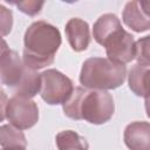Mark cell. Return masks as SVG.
<instances>
[{
    "label": "cell",
    "mask_w": 150,
    "mask_h": 150,
    "mask_svg": "<svg viewBox=\"0 0 150 150\" xmlns=\"http://www.w3.org/2000/svg\"><path fill=\"white\" fill-rule=\"evenodd\" d=\"M63 112L71 120H84L90 124H103L115 112V103L107 90L75 87L71 96L62 104Z\"/></svg>",
    "instance_id": "cell-1"
},
{
    "label": "cell",
    "mask_w": 150,
    "mask_h": 150,
    "mask_svg": "<svg viewBox=\"0 0 150 150\" xmlns=\"http://www.w3.org/2000/svg\"><path fill=\"white\" fill-rule=\"evenodd\" d=\"M61 42L60 30L54 25L43 20L33 22L23 36V63L35 70L50 66Z\"/></svg>",
    "instance_id": "cell-2"
},
{
    "label": "cell",
    "mask_w": 150,
    "mask_h": 150,
    "mask_svg": "<svg viewBox=\"0 0 150 150\" xmlns=\"http://www.w3.org/2000/svg\"><path fill=\"white\" fill-rule=\"evenodd\" d=\"M127 66L108 57H89L81 68L80 83L88 89L111 90L121 87L127 79Z\"/></svg>",
    "instance_id": "cell-3"
},
{
    "label": "cell",
    "mask_w": 150,
    "mask_h": 150,
    "mask_svg": "<svg viewBox=\"0 0 150 150\" xmlns=\"http://www.w3.org/2000/svg\"><path fill=\"white\" fill-rule=\"evenodd\" d=\"M75 87L73 81L56 69L41 73V98L50 105L63 104L71 96Z\"/></svg>",
    "instance_id": "cell-4"
},
{
    "label": "cell",
    "mask_w": 150,
    "mask_h": 150,
    "mask_svg": "<svg viewBox=\"0 0 150 150\" xmlns=\"http://www.w3.org/2000/svg\"><path fill=\"white\" fill-rule=\"evenodd\" d=\"M105 48L109 60L120 64H127L136 57V41L134 36L122 28V25L112 29L98 43Z\"/></svg>",
    "instance_id": "cell-5"
},
{
    "label": "cell",
    "mask_w": 150,
    "mask_h": 150,
    "mask_svg": "<svg viewBox=\"0 0 150 150\" xmlns=\"http://www.w3.org/2000/svg\"><path fill=\"white\" fill-rule=\"evenodd\" d=\"M1 120L7 118L11 125L19 130L30 129L39 121V108L32 98L12 96L7 100L6 108L1 111Z\"/></svg>",
    "instance_id": "cell-6"
},
{
    "label": "cell",
    "mask_w": 150,
    "mask_h": 150,
    "mask_svg": "<svg viewBox=\"0 0 150 150\" xmlns=\"http://www.w3.org/2000/svg\"><path fill=\"white\" fill-rule=\"evenodd\" d=\"M28 66L23 63V60L20 59L19 54L9 48H7L6 41L2 40L1 47V57H0V77L1 83L13 91L20 86L23 80Z\"/></svg>",
    "instance_id": "cell-7"
},
{
    "label": "cell",
    "mask_w": 150,
    "mask_h": 150,
    "mask_svg": "<svg viewBox=\"0 0 150 150\" xmlns=\"http://www.w3.org/2000/svg\"><path fill=\"white\" fill-rule=\"evenodd\" d=\"M123 138L129 150H150V123L131 122L125 127Z\"/></svg>",
    "instance_id": "cell-8"
},
{
    "label": "cell",
    "mask_w": 150,
    "mask_h": 150,
    "mask_svg": "<svg viewBox=\"0 0 150 150\" xmlns=\"http://www.w3.org/2000/svg\"><path fill=\"white\" fill-rule=\"evenodd\" d=\"M67 40L75 52H83L90 43V29L88 22L80 18L70 19L64 27Z\"/></svg>",
    "instance_id": "cell-9"
},
{
    "label": "cell",
    "mask_w": 150,
    "mask_h": 150,
    "mask_svg": "<svg viewBox=\"0 0 150 150\" xmlns=\"http://www.w3.org/2000/svg\"><path fill=\"white\" fill-rule=\"evenodd\" d=\"M122 20L125 26L136 33H142L150 29V18L141 8L139 1L127 2L122 13Z\"/></svg>",
    "instance_id": "cell-10"
},
{
    "label": "cell",
    "mask_w": 150,
    "mask_h": 150,
    "mask_svg": "<svg viewBox=\"0 0 150 150\" xmlns=\"http://www.w3.org/2000/svg\"><path fill=\"white\" fill-rule=\"evenodd\" d=\"M128 83L136 96L146 97L150 95V67L132 66L128 74Z\"/></svg>",
    "instance_id": "cell-11"
},
{
    "label": "cell",
    "mask_w": 150,
    "mask_h": 150,
    "mask_svg": "<svg viewBox=\"0 0 150 150\" xmlns=\"http://www.w3.org/2000/svg\"><path fill=\"white\" fill-rule=\"evenodd\" d=\"M55 144L59 150H88L87 139L73 130L60 131L55 136Z\"/></svg>",
    "instance_id": "cell-12"
},
{
    "label": "cell",
    "mask_w": 150,
    "mask_h": 150,
    "mask_svg": "<svg viewBox=\"0 0 150 150\" xmlns=\"http://www.w3.org/2000/svg\"><path fill=\"white\" fill-rule=\"evenodd\" d=\"M0 144L6 146H27V141L23 132L11 124H4L0 128Z\"/></svg>",
    "instance_id": "cell-13"
},
{
    "label": "cell",
    "mask_w": 150,
    "mask_h": 150,
    "mask_svg": "<svg viewBox=\"0 0 150 150\" xmlns=\"http://www.w3.org/2000/svg\"><path fill=\"white\" fill-rule=\"evenodd\" d=\"M136 61L137 64L150 67V35L139 38L136 41Z\"/></svg>",
    "instance_id": "cell-14"
},
{
    "label": "cell",
    "mask_w": 150,
    "mask_h": 150,
    "mask_svg": "<svg viewBox=\"0 0 150 150\" xmlns=\"http://www.w3.org/2000/svg\"><path fill=\"white\" fill-rule=\"evenodd\" d=\"M11 4L14 5V6H16L20 12H22L23 14L29 15V16H35V15H38V14L41 12V9H42V7H43V5H45L43 1H35V0H28V1H12Z\"/></svg>",
    "instance_id": "cell-15"
},
{
    "label": "cell",
    "mask_w": 150,
    "mask_h": 150,
    "mask_svg": "<svg viewBox=\"0 0 150 150\" xmlns=\"http://www.w3.org/2000/svg\"><path fill=\"white\" fill-rule=\"evenodd\" d=\"M0 18H1V34L6 36L13 26V14L12 11L6 8L2 4L0 5Z\"/></svg>",
    "instance_id": "cell-16"
},
{
    "label": "cell",
    "mask_w": 150,
    "mask_h": 150,
    "mask_svg": "<svg viewBox=\"0 0 150 150\" xmlns=\"http://www.w3.org/2000/svg\"><path fill=\"white\" fill-rule=\"evenodd\" d=\"M139 6L143 9V12L150 18V1H139Z\"/></svg>",
    "instance_id": "cell-17"
},
{
    "label": "cell",
    "mask_w": 150,
    "mask_h": 150,
    "mask_svg": "<svg viewBox=\"0 0 150 150\" xmlns=\"http://www.w3.org/2000/svg\"><path fill=\"white\" fill-rule=\"evenodd\" d=\"M144 104H145L146 116L150 118V95H148L146 97H144Z\"/></svg>",
    "instance_id": "cell-18"
},
{
    "label": "cell",
    "mask_w": 150,
    "mask_h": 150,
    "mask_svg": "<svg viewBox=\"0 0 150 150\" xmlns=\"http://www.w3.org/2000/svg\"><path fill=\"white\" fill-rule=\"evenodd\" d=\"M1 150H26V146H6V148H1Z\"/></svg>",
    "instance_id": "cell-19"
}]
</instances>
